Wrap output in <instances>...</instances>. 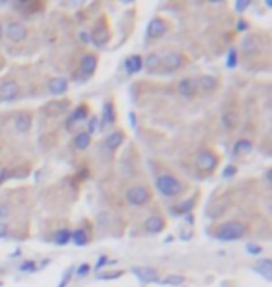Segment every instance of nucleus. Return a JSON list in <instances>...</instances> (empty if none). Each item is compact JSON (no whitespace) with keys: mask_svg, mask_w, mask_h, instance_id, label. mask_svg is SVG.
<instances>
[{"mask_svg":"<svg viewBox=\"0 0 272 287\" xmlns=\"http://www.w3.org/2000/svg\"><path fill=\"white\" fill-rule=\"evenodd\" d=\"M246 250H248L250 254H254V255L261 254V246H256V244H248V246H246Z\"/></svg>","mask_w":272,"mask_h":287,"instance_id":"obj_39","label":"nucleus"},{"mask_svg":"<svg viewBox=\"0 0 272 287\" xmlns=\"http://www.w3.org/2000/svg\"><path fill=\"white\" fill-rule=\"evenodd\" d=\"M19 271L21 272H36L38 271V265H36V263H34V261H22L21 263V267H19Z\"/></svg>","mask_w":272,"mask_h":287,"instance_id":"obj_30","label":"nucleus"},{"mask_svg":"<svg viewBox=\"0 0 272 287\" xmlns=\"http://www.w3.org/2000/svg\"><path fill=\"white\" fill-rule=\"evenodd\" d=\"M71 276H73V269H67V272L64 274V278H62V282H60V285H58V287H67Z\"/></svg>","mask_w":272,"mask_h":287,"instance_id":"obj_36","label":"nucleus"},{"mask_svg":"<svg viewBox=\"0 0 272 287\" xmlns=\"http://www.w3.org/2000/svg\"><path fill=\"white\" fill-rule=\"evenodd\" d=\"M235 172H237V168H235V166H229V168L224 170V177H231V175H235Z\"/></svg>","mask_w":272,"mask_h":287,"instance_id":"obj_43","label":"nucleus"},{"mask_svg":"<svg viewBox=\"0 0 272 287\" xmlns=\"http://www.w3.org/2000/svg\"><path fill=\"white\" fill-rule=\"evenodd\" d=\"M123 140H125V135H123L121 131H116V133H112L110 136H106V142H104V144H106V147H108L110 151H116V149L123 144Z\"/></svg>","mask_w":272,"mask_h":287,"instance_id":"obj_21","label":"nucleus"},{"mask_svg":"<svg viewBox=\"0 0 272 287\" xmlns=\"http://www.w3.org/2000/svg\"><path fill=\"white\" fill-rule=\"evenodd\" d=\"M248 6H250V0H237L235 10H237V13H244V11L248 10Z\"/></svg>","mask_w":272,"mask_h":287,"instance_id":"obj_34","label":"nucleus"},{"mask_svg":"<svg viewBox=\"0 0 272 287\" xmlns=\"http://www.w3.org/2000/svg\"><path fill=\"white\" fill-rule=\"evenodd\" d=\"M13 125H15L17 133L26 135L28 131L32 129V116L28 114V112H19V114H15V118H13Z\"/></svg>","mask_w":272,"mask_h":287,"instance_id":"obj_14","label":"nucleus"},{"mask_svg":"<svg viewBox=\"0 0 272 287\" xmlns=\"http://www.w3.org/2000/svg\"><path fill=\"white\" fill-rule=\"evenodd\" d=\"M237 123H239V116H237V112L235 110H226L222 114V125L226 127V129H235L237 127Z\"/></svg>","mask_w":272,"mask_h":287,"instance_id":"obj_24","label":"nucleus"},{"mask_svg":"<svg viewBox=\"0 0 272 287\" xmlns=\"http://www.w3.org/2000/svg\"><path fill=\"white\" fill-rule=\"evenodd\" d=\"M71 241L76 244V246H86L90 243V237H88V233L84 229H75V231H71Z\"/></svg>","mask_w":272,"mask_h":287,"instance_id":"obj_26","label":"nucleus"},{"mask_svg":"<svg viewBox=\"0 0 272 287\" xmlns=\"http://www.w3.org/2000/svg\"><path fill=\"white\" fill-rule=\"evenodd\" d=\"M125 200L129 205L142 207V205H146V203H149L151 192H149V189L144 187V185H132V187H129V189L125 190Z\"/></svg>","mask_w":272,"mask_h":287,"instance_id":"obj_3","label":"nucleus"},{"mask_svg":"<svg viewBox=\"0 0 272 287\" xmlns=\"http://www.w3.org/2000/svg\"><path fill=\"white\" fill-rule=\"evenodd\" d=\"M123 272L121 271H118V272H108V274H99V278L101 280H114V278H120Z\"/></svg>","mask_w":272,"mask_h":287,"instance_id":"obj_38","label":"nucleus"},{"mask_svg":"<svg viewBox=\"0 0 272 287\" xmlns=\"http://www.w3.org/2000/svg\"><path fill=\"white\" fill-rule=\"evenodd\" d=\"M155 185H157V190L164 198H175V196H179L183 192V189H185L183 183L175 175H172V173H160L155 179Z\"/></svg>","mask_w":272,"mask_h":287,"instance_id":"obj_1","label":"nucleus"},{"mask_svg":"<svg viewBox=\"0 0 272 287\" xmlns=\"http://www.w3.org/2000/svg\"><path fill=\"white\" fill-rule=\"evenodd\" d=\"M132 272H134L136 278L144 283H151L158 280V271L155 267H134Z\"/></svg>","mask_w":272,"mask_h":287,"instance_id":"obj_12","label":"nucleus"},{"mask_svg":"<svg viewBox=\"0 0 272 287\" xmlns=\"http://www.w3.org/2000/svg\"><path fill=\"white\" fill-rule=\"evenodd\" d=\"M90 144H92V136L88 135V133H76L75 138H73V146H75L78 151L88 149Z\"/></svg>","mask_w":272,"mask_h":287,"instance_id":"obj_22","label":"nucleus"},{"mask_svg":"<svg viewBox=\"0 0 272 287\" xmlns=\"http://www.w3.org/2000/svg\"><path fill=\"white\" fill-rule=\"evenodd\" d=\"M265 181H267V185H270V170L265 172Z\"/></svg>","mask_w":272,"mask_h":287,"instance_id":"obj_46","label":"nucleus"},{"mask_svg":"<svg viewBox=\"0 0 272 287\" xmlns=\"http://www.w3.org/2000/svg\"><path fill=\"white\" fill-rule=\"evenodd\" d=\"M160 65V56L157 53L147 55V58H144V67H147V71H155Z\"/></svg>","mask_w":272,"mask_h":287,"instance_id":"obj_29","label":"nucleus"},{"mask_svg":"<svg viewBox=\"0 0 272 287\" xmlns=\"http://www.w3.org/2000/svg\"><path fill=\"white\" fill-rule=\"evenodd\" d=\"M67 86H69V82H67L64 76H55V79L49 81L47 90H49L50 95H62V93L67 92Z\"/></svg>","mask_w":272,"mask_h":287,"instance_id":"obj_16","label":"nucleus"},{"mask_svg":"<svg viewBox=\"0 0 272 287\" xmlns=\"http://www.w3.org/2000/svg\"><path fill=\"white\" fill-rule=\"evenodd\" d=\"M185 64H186L185 55L174 50V53L166 55L164 58H160V65H158V67H160L162 73H175V71H179Z\"/></svg>","mask_w":272,"mask_h":287,"instance_id":"obj_5","label":"nucleus"},{"mask_svg":"<svg viewBox=\"0 0 272 287\" xmlns=\"http://www.w3.org/2000/svg\"><path fill=\"white\" fill-rule=\"evenodd\" d=\"M106 263H110V259L106 257V255H101V257H99V261H97V265H95V271H99V269H101V267H104Z\"/></svg>","mask_w":272,"mask_h":287,"instance_id":"obj_40","label":"nucleus"},{"mask_svg":"<svg viewBox=\"0 0 272 287\" xmlns=\"http://www.w3.org/2000/svg\"><path fill=\"white\" fill-rule=\"evenodd\" d=\"M0 285H2V283H0Z\"/></svg>","mask_w":272,"mask_h":287,"instance_id":"obj_49","label":"nucleus"},{"mask_svg":"<svg viewBox=\"0 0 272 287\" xmlns=\"http://www.w3.org/2000/svg\"><path fill=\"white\" fill-rule=\"evenodd\" d=\"M114 119H116V114H114V105L110 103V101H106V103L103 105V116H101V123L99 125H110V123H114Z\"/></svg>","mask_w":272,"mask_h":287,"instance_id":"obj_23","label":"nucleus"},{"mask_svg":"<svg viewBox=\"0 0 272 287\" xmlns=\"http://www.w3.org/2000/svg\"><path fill=\"white\" fill-rule=\"evenodd\" d=\"M88 114H90V112H88V107H86V105H78V107H76V109L73 110V112H71L69 116H67L66 129L71 131L75 123H78V121H84V119L88 118Z\"/></svg>","mask_w":272,"mask_h":287,"instance_id":"obj_13","label":"nucleus"},{"mask_svg":"<svg viewBox=\"0 0 272 287\" xmlns=\"http://www.w3.org/2000/svg\"><path fill=\"white\" fill-rule=\"evenodd\" d=\"M129 118H131V125H132V127H136V118H134V114H132V112L129 114Z\"/></svg>","mask_w":272,"mask_h":287,"instance_id":"obj_47","label":"nucleus"},{"mask_svg":"<svg viewBox=\"0 0 272 287\" xmlns=\"http://www.w3.org/2000/svg\"><path fill=\"white\" fill-rule=\"evenodd\" d=\"M259 49H261V39H259V36H256V34H248V36H244L242 43H240L242 55L254 56L259 53Z\"/></svg>","mask_w":272,"mask_h":287,"instance_id":"obj_9","label":"nucleus"},{"mask_svg":"<svg viewBox=\"0 0 272 287\" xmlns=\"http://www.w3.org/2000/svg\"><path fill=\"white\" fill-rule=\"evenodd\" d=\"M259 274H263V276L267 278V280H270V271H272V263L268 257H263V259H259L256 263V267H254Z\"/></svg>","mask_w":272,"mask_h":287,"instance_id":"obj_25","label":"nucleus"},{"mask_svg":"<svg viewBox=\"0 0 272 287\" xmlns=\"http://www.w3.org/2000/svg\"><path fill=\"white\" fill-rule=\"evenodd\" d=\"M226 64H228L229 69H233L235 65H237V50H235V49H229V53H228V62H226Z\"/></svg>","mask_w":272,"mask_h":287,"instance_id":"obj_33","label":"nucleus"},{"mask_svg":"<svg viewBox=\"0 0 272 287\" xmlns=\"http://www.w3.org/2000/svg\"><path fill=\"white\" fill-rule=\"evenodd\" d=\"M160 283L162 285H183L185 283V276H181V274H168V276H164L162 280H160Z\"/></svg>","mask_w":272,"mask_h":287,"instance_id":"obj_28","label":"nucleus"},{"mask_svg":"<svg viewBox=\"0 0 272 287\" xmlns=\"http://www.w3.org/2000/svg\"><path fill=\"white\" fill-rule=\"evenodd\" d=\"M218 166V155L212 153L211 149H200L196 153V168L203 173L214 172Z\"/></svg>","mask_w":272,"mask_h":287,"instance_id":"obj_4","label":"nucleus"},{"mask_svg":"<svg viewBox=\"0 0 272 287\" xmlns=\"http://www.w3.org/2000/svg\"><path fill=\"white\" fill-rule=\"evenodd\" d=\"M95 69H97V56L95 55H84L80 58V64H78V71H80V75L84 76V79H90V76L95 73Z\"/></svg>","mask_w":272,"mask_h":287,"instance_id":"obj_10","label":"nucleus"},{"mask_svg":"<svg viewBox=\"0 0 272 287\" xmlns=\"http://www.w3.org/2000/svg\"><path fill=\"white\" fill-rule=\"evenodd\" d=\"M55 243L58 246H66V244L71 243V231L67 228H62L55 233Z\"/></svg>","mask_w":272,"mask_h":287,"instance_id":"obj_27","label":"nucleus"},{"mask_svg":"<svg viewBox=\"0 0 272 287\" xmlns=\"http://www.w3.org/2000/svg\"><path fill=\"white\" fill-rule=\"evenodd\" d=\"M8 231H10L8 224H6V222H0V239H4L6 235H8Z\"/></svg>","mask_w":272,"mask_h":287,"instance_id":"obj_41","label":"nucleus"},{"mask_svg":"<svg viewBox=\"0 0 272 287\" xmlns=\"http://www.w3.org/2000/svg\"><path fill=\"white\" fill-rule=\"evenodd\" d=\"M246 28H248V22H246L244 19H239V22H237V30L242 32V30H246Z\"/></svg>","mask_w":272,"mask_h":287,"instance_id":"obj_42","label":"nucleus"},{"mask_svg":"<svg viewBox=\"0 0 272 287\" xmlns=\"http://www.w3.org/2000/svg\"><path fill=\"white\" fill-rule=\"evenodd\" d=\"M246 231H248L246 224L231 220V222L222 224V226L214 231V239H216V241H222V243H231V241H237V239L244 237Z\"/></svg>","mask_w":272,"mask_h":287,"instance_id":"obj_2","label":"nucleus"},{"mask_svg":"<svg viewBox=\"0 0 272 287\" xmlns=\"http://www.w3.org/2000/svg\"><path fill=\"white\" fill-rule=\"evenodd\" d=\"M218 86V79L212 75H202L200 79H196V88L202 92H212Z\"/></svg>","mask_w":272,"mask_h":287,"instance_id":"obj_18","label":"nucleus"},{"mask_svg":"<svg viewBox=\"0 0 272 287\" xmlns=\"http://www.w3.org/2000/svg\"><path fill=\"white\" fill-rule=\"evenodd\" d=\"M76 276H86V274H88V272H90V265H88V263H82V265L80 267H78V269H76Z\"/></svg>","mask_w":272,"mask_h":287,"instance_id":"obj_35","label":"nucleus"},{"mask_svg":"<svg viewBox=\"0 0 272 287\" xmlns=\"http://www.w3.org/2000/svg\"><path fill=\"white\" fill-rule=\"evenodd\" d=\"M19 93H21V88H19V84L13 79H8V81L0 84V101H4V103L15 101L19 97Z\"/></svg>","mask_w":272,"mask_h":287,"instance_id":"obj_7","label":"nucleus"},{"mask_svg":"<svg viewBox=\"0 0 272 287\" xmlns=\"http://www.w3.org/2000/svg\"><path fill=\"white\" fill-rule=\"evenodd\" d=\"M194 203H196V200H194V198H191V200L183 201V203H181V205L177 207V211L183 213V215H185V213H191V211H192V207H194Z\"/></svg>","mask_w":272,"mask_h":287,"instance_id":"obj_31","label":"nucleus"},{"mask_svg":"<svg viewBox=\"0 0 272 287\" xmlns=\"http://www.w3.org/2000/svg\"><path fill=\"white\" fill-rule=\"evenodd\" d=\"M254 149V144H252L250 138H239V140L233 144V155H248V153Z\"/></svg>","mask_w":272,"mask_h":287,"instance_id":"obj_19","label":"nucleus"},{"mask_svg":"<svg viewBox=\"0 0 272 287\" xmlns=\"http://www.w3.org/2000/svg\"><path fill=\"white\" fill-rule=\"evenodd\" d=\"M110 39V34L108 30L104 27L101 28H95L92 32V36H90V41H93V43L97 45V47H103V45H106V41Z\"/></svg>","mask_w":272,"mask_h":287,"instance_id":"obj_20","label":"nucleus"},{"mask_svg":"<svg viewBox=\"0 0 272 287\" xmlns=\"http://www.w3.org/2000/svg\"><path fill=\"white\" fill-rule=\"evenodd\" d=\"M4 34L11 43H21V41H24V39L28 38V28L24 27V22H21V21H11V22H8Z\"/></svg>","mask_w":272,"mask_h":287,"instance_id":"obj_6","label":"nucleus"},{"mask_svg":"<svg viewBox=\"0 0 272 287\" xmlns=\"http://www.w3.org/2000/svg\"><path fill=\"white\" fill-rule=\"evenodd\" d=\"M146 32H147V38L149 39H160L162 36H166V32H168V22L164 21L162 17H155V19L149 21Z\"/></svg>","mask_w":272,"mask_h":287,"instance_id":"obj_8","label":"nucleus"},{"mask_svg":"<svg viewBox=\"0 0 272 287\" xmlns=\"http://www.w3.org/2000/svg\"><path fill=\"white\" fill-rule=\"evenodd\" d=\"M196 92H198L196 79H192V76H185V79H181L179 84H177V93H179L181 97L191 99V97L196 95Z\"/></svg>","mask_w":272,"mask_h":287,"instance_id":"obj_11","label":"nucleus"},{"mask_svg":"<svg viewBox=\"0 0 272 287\" xmlns=\"http://www.w3.org/2000/svg\"><path fill=\"white\" fill-rule=\"evenodd\" d=\"M78 38H80V41L88 43V41H90V34H88V32H80V34H78Z\"/></svg>","mask_w":272,"mask_h":287,"instance_id":"obj_44","label":"nucleus"},{"mask_svg":"<svg viewBox=\"0 0 272 287\" xmlns=\"http://www.w3.org/2000/svg\"><path fill=\"white\" fill-rule=\"evenodd\" d=\"M8 217H10V207L4 205V203H0V222L6 220Z\"/></svg>","mask_w":272,"mask_h":287,"instance_id":"obj_37","label":"nucleus"},{"mask_svg":"<svg viewBox=\"0 0 272 287\" xmlns=\"http://www.w3.org/2000/svg\"><path fill=\"white\" fill-rule=\"evenodd\" d=\"M101 125H99V118L97 116H93V118H90V121H88V135H92V133H95V131L99 129Z\"/></svg>","mask_w":272,"mask_h":287,"instance_id":"obj_32","label":"nucleus"},{"mask_svg":"<svg viewBox=\"0 0 272 287\" xmlns=\"http://www.w3.org/2000/svg\"><path fill=\"white\" fill-rule=\"evenodd\" d=\"M125 71L129 75H134V73H140L144 69V58L140 55H131L129 58H125Z\"/></svg>","mask_w":272,"mask_h":287,"instance_id":"obj_17","label":"nucleus"},{"mask_svg":"<svg viewBox=\"0 0 272 287\" xmlns=\"http://www.w3.org/2000/svg\"><path fill=\"white\" fill-rule=\"evenodd\" d=\"M8 177H10V173L6 172V170H2V172H0V185L4 183V179H8Z\"/></svg>","mask_w":272,"mask_h":287,"instance_id":"obj_45","label":"nucleus"},{"mask_svg":"<svg viewBox=\"0 0 272 287\" xmlns=\"http://www.w3.org/2000/svg\"><path fill=\"white\" fill-rule=\"evenodd\" d=\"M164 226H166V222H164V218L160 217V215H151V217L144 222V229H146L147 233H153V235H157V233L162 231Z\"/></svg>","mask_w":272,"mask_h":287,"instance_id":"obj_15","label":"nucleus"},{"mask_svg":"<svg viewBox=\"0 0 272 287\" xmlns=\"http://www.w3.org/2000/svg\"><path fill=\"white\" fill-rule=\"evenodd\" d=\"M4 38V27H2V22H0V39Z\"/></svg>","mask_w":272,"mask_h":287,"instance_id":"obj_48","label":"nucleus"}]
</instances>
